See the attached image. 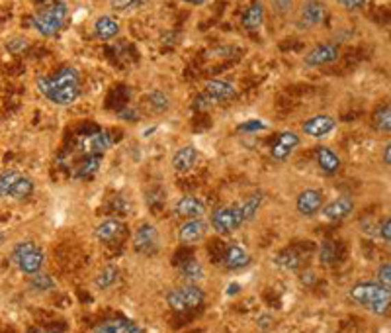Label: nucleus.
Returning a JSON list of instances; mask_svg holds the SVG:
<instances>
[{
  "mask_svg": "<svg viewBox=\"0 0 391 333\" xmlns=\"http://www.w3.org/2000/svg\"><path fill=\"white\" fill-rule=\"evenodd\" d=\"M38 88L43 97L57 106H68L81 97V77L73 67H61L51 77L38 79Z\"/></svg>",
  "mask_w": 391,
  "mask_h": 333,
  "instance_id": "nucleus-1",
  "label": "nucleus"
},
{
  "mask_svg": "<svg viewBox=\"0 0 391 333\" xmlns=\"http://www.w3.org/2000/svg\"><path fill=\"white\" fill-rule=\"evenodd\" d=\"M349 296L354 304L364 308L374 316H386L390 312L391 288L381 286L379 282H370V280L358 282L352 286Z\"/></svg>",
  "mask_w": 391,
  "mask_h": 333,
  "instance_id": "nucleus-2",
  "label": "nucleus"
},
{
  "mask_svg": "<svg viewBox=\"0 0 391 333\" xmlns=\"http://www.w3.org/2000/svg\"><path fill=\"white\" fill-rule=\"evenodd\" d=\"M67 4H65L63 0H55L47 8L38 10V12L34 14L31 26L38 29L41 36L49 38V36H55L59 29L63 28V24H65V20H67Z\"/></svg>",
  "mask_w": 391,
  "mask_h": 333,
  "instance_id": "nucleus-3",
  "label": "nucleus"
},
{
  "mask_svg": "<svg viewBox=\"0 0 391 333\" xmlns=\"http://www.w3.org/2000/svg\"><path fill=\"white\" fill-rule=\"evenodd\" d=\"M43 259H45L43 249L34 241H20V243L14 245L12 261L18 267V271L24 273V275L34 277V275L41 273Z\"/></svg>",
  "mask_w": 391,
  "mask_h": 333,
  "instance_id": "nucleus-4",
  "label": "nucleus"
},
{
  "mask_svg": "<svg viewBox=\"0 0 391 333\" xmlns=\"http://www.w3.org/2000/svg\"><path fill=\"white\" fill-rule=\"evenodd\" d=\"M34 195V181L18 173V171H2L0 173V198L26 200Z\"/></svg>",
  "mask_w": 391,
  "mask_h": 333,
  "instance_id": "nucleus-5",
  "label": "nucleus"
},
{
  "mask_svg": "<svg viewBox=\"0 0 391 333\" xmlns=\"http://www.w3.org/2000/svg\"><path fill=\"white\" fill-rule=\"evenodd\" d=\"M203 302V292L200 286L196 284H182V286H176L173 291L166 292V304L171 306L175 312H190V310H196L198 306H202Z\"/></svg>",
  "mask_w": 391,
  "mask_h": 333,
  "instance_id": "nucleus-6",
  "label": "nucleus"
},
{
  "mask_svg": "<svg viewBox=\"0 0 391 333\" xmlns=\"http://www.w3.org/2000/svg\"><path fill=\"white\" fill-rule=\"evenodd\" d=\"M244 223L243 212L239 208V204L233 206H221L212 212V227L217 234H231L235 230H239Z\"/></svg>",
  "mask_w": 391,
  "mask_h": 333,
  "instance_id": "nucleus-7",
  "label": "nucleus"
},
{
  "mask_svg": "<svg viewBox=\"0 0 391 333\" xmlns=\"http://www.w3.org/2000/svg\"><path fill=\"white\" fill-rule=\"evenodd\" d=\"M329 16V8L323 0H303L297 8V20L305 28L321 26Z\"/></svg>",
  "mask_w": 391,
  "mask_h": 333,
  "instance_id": "nucleus-8",
  "label": "nucleus"
},
{
  "mask_svg": "<svg viewBox=\"0 0 391 333\" xmlns=\"http://www.w3.org/2000/svg\"><path fill=\"white\" fill-rule=\"evenodd\" d=\"M340 56V49H338L337 43L323 42L313 45L310 51L303 57V63L307 67H325V65H331L335 63Z\"/></svg>",
  "mask_w": 391,
  "mask_h": 333,
  "instance_id": "nucleus-9",
  "label": "nucleus"
},
{
  "mask_svg": "<svg viewBox=\"0 0 391 333\" xmlns=\"http://www.w3.org/2000/svg\"><path fill=\"white\" fill-rule=\"evenodd\" d=\"M110 145H112V139L106 132H90V134L79 136V139H77V147L84 157L104 155V151L110 149Z\"/></svg>",
  "mask_w": 391,
  "mask_h": 333,
  "instance_id": "nucleus-10",
  "label": "nucleus"
},
{
  "mask_svg": "<svg viewBox=\"0 0 391 333\" xmlns=\"http://www.w3.org/2000/svg\"><path fill=\"white\" fill-rule=\"evenodd\" d=\"M335 127H337V120H335L333 116H329V114H317V116L307 118V120L301 124V132L313 139H321L325 138V136H329Z\"/></svg>",
  "mask_w": 391,
  "mask_h": 333,
  "instance_id": "nucleus-11",
  "label": "nucleus"
},
{
  "mask_svg": "<svg viewBox=\"0 0 391 333\" xmlns=\"http://www.w3.org/2000/svg\"><path fill=\"white\" fill-rule=\"evenodd\" d=\"M354 210V200L351 196H338L335 200H331L329 204L321 206V216L325 220H331V222H338V220H344L349 218Z\"/></svg>",
  "mask_w": 391,
  "mask_h": 333,
  "instance_id": "nucleus-12",
  "label": "nucleus"
},
{
  "mask_svg": "<svg viewBox=\"0 0 391 333\" xmlns=\"http://www.w3.org/2000/svg\"><path fill=\"white\" fill-rule=\"evenodd\" d=\"M157 243H159V234H157V227H155V225L141 223V225L135 230V251H139V253H153V251L157 249Z\"/></svg>",
  "mask_w": 391,
  "mask_h": 333,
  "instance_id": "nucleus-13",
  "label": "nucleus"
},
{
  "mask_svg": "<svg viewBox=\"0 0 391 333\" xmlns=\"http://www.w3.org/2000/svg\"><path fill=\"white\" fill-rule=\"evenodd\" d=\"M297 147H299V136L296 132H282L278 138L274 139V143L270 147V155L278 161H283L296 151Z\"/></svg>",
  "mask_w": 391,
  "mask_h": 333,
  "instance_id": "nucleus-14",
  "label": "nucleus"
},
{
  "mask_svg": "<svg viewBox=\"0 0 391 333\" xmlns=\"http://www.w3.org/2000/svg\"><path fill=\"white\" fill-rule=\"evenodd\" d=\"M323 206V195L321 190L315 188H305L301 190L296 198V208L301 216H315Z\"/></svg>",
  "mask_w": 391,
  "mask_h": 333,
  "instance_id": "nucleus-15",
  "label": "nucleus"
},
{
  "mask_svg": "<svg viewBox=\"0 0 391 333\" xmlns=\"http://www.w3.org/2000/svg\"><path fill=\"white\" fill-rule=\"evenodd\" d=\"M175 212L178 216L188 218V220L190 218H202L203 214H205V204L198 196H180L175 202Z\"/></svg>",
  "mask_w": 391,
  "mask_h": 333,
  "instance_id": "nucleus-16",
  "label": "nucleus"
},
{
  "mask_svg": "<svg viewBox=\"0 0 391 333\" xmlns=\"http://www.w3.org/2000/svg\"><path fill=\"white\" fill-rule=\"evenodd\" d=\"M123 234H125V225L120 220H104L102 223H98L94 230V236L100 243H114L122 239Z\"/></svg>",
  "mask_w": 391,
  "mask_h": 333,
  "instance_id": "nucleus-17",
  "label": "nucleus"
},
{
  "mask_svg": "<svg viewBox=\"0 0 391 333\" xmlns=\"http://www.w3.org/2000/svg\"><path fill=\"white\" fill-rule=\"evenodd\" d=\"M207 232V223L202 218H190L188 222H184L178 230V239L182 243H196L200 241Z\"/></svg>",
  "mask_w": 391,
  "mask_h": 333,
  "instance_id": "nucleus-18",
  "label": "nucleus"
},
{
  "mask_svg": "<svg viewBox=\"0 0 391 333\" xmlns=\"http://www.w3.org/2000/svg\"><path fill=\"white\" fill-rule=\"evenodd\" d=\"M92 34H94L96 40H102V42L114 40L120 34V22L114 16H100L92 24Z\"/></svg>",
  "mask_w": 391,
  "mask_h": 333,
  "instance_id": "nucleus-19",
  "label": "nucleus"
},
{
  "mask_svg": "<svg viewBox=\"0 0 391 333\" xmlns=\"http://www.w3.org/2000/svg\"><path fill=\"white\" fill-rule=\"evenodd\" d=\"M200 159V153L194 145H184V147H178L173 155V169L178 173H186L190 169H194V165L198 163Z\"/></svg>",
  "mask_w": 391,
  "mask_h": 333,
  "instance_id": "nucleus-20",
  "label": "nucleus"
},
{
  "mask_svg": "<svg viewBox=\"0 0 391 333\" xmlns=\"http://www.w3.org/2000/svg\"><path fill=\"white\" fill-rule=\"evenodd\" d=\"M205 95L212 98L214 102H227V100H233V98L237 97V90L227 81L214 79V81L205 83Z\"/></svg>",
  "mask_w": 391,
  "mask_h": 333,
  "instance_id": "nucleus-21",
  "label": "nucleus"
},
{
  "mask_svg": "<svg viewBox=\"0 0 391 333\" xmlns=\"http://www.w3.org/2000/svg\"><path fill=\"white\" fill-rule=\"evenodd\" d=\"M315 159H317V165L325 175H335L340 169V157H338L335 149H331L327 145H321V147L315 149Z\"/></svg>",
  "mask_w": 391,
  "mask_h": 333,
  "instance_id": "nucleus-22",
  "label": "nucleus"
},
{
  "mask_svg": "<svg viewBox=\"0 0 391 333\" xmlns=\"http://www.w3.org/2000/svg\"><path fill=\"white\" fill-rule=\"evenodd\" d=\"M264 24V2L255 0L243 14V28L249 32H258Z\"/></svg>",
  "mask_w": 391,
  "mask_h": 333,
  "instance_id": "nucleus-23",
  "label": "nucleus"
},
{
  "mask_svg": "<svg viewBox=\"0 0 391 333\" xmlns=\"http://www.w3.org/2000/svg\"><path fill=\"white\" fill-rule=\"evenodd\" d=\"M92 333H143V332H141V328H139L135 321H129V319H110V321H104V323L96 325Z\"/></svg>",
  "mask_w": 391,
  "mask_h": 333,
  "instance_id": "nucleus-24",
  "label": "nucleus"
},
{
  "mask_svg": "<svg viewBox=\"0 0 391 333\" xmlns=\"http://www.w3.org/2000/svg\"><path fill=\"white\" fill-rule=\"evenodd\" d=\"M102 166V155H88L84 157L81 163H77L73 169V177L75 179H90Z\"/></svg>",
  "mask_w": 391,
  "mask_h": 333,
  "instance_id": "nucleus-25",
  "label": "nucleus"
},
{
  "mask_svg": "<svg viewBox=\"0 0 391 333\" xmlns=\"http://www.w3.org/2000/svg\"><path fill=\"white\" fill-rule=\"evenodd\" d=\"M251 261V257H249V253L241 247V245H235V243H231L227 245V249H225V255H223V264L231 269V271H235V269H243L247 267Z\"/></svg>",
  "mask_w": 391,
  "mask_h": 333,
  "instance_id": "nucleus-26",
  "label": "nucleus"
},
{
  "mask_svg": "<svg viewBox=\"0 0 391 333\" xmlns=\"http://www.w3.org/2000/svg\"><path fill=\"white\" fill-rule=\"evenodd\" d=\"M372 125L378 130L379 134H390L391 132V106L383 104L372 116Z\"/></svg>",
  "mask_w": 391,
  "mask_h": 333,
  "instance_id": "nucleus-27",
  "label": "nucleus"
},
{
  "mask_svg": "<svg viewBox=\"0 0 391 333\" xmlns=\"http://www.w3.org/2000/svg\"><path fill=\"white\" fill-rule=\"evenodd\" d=\"M118 277H120V271H118L114 264H108V267H104V269L98 273L94 282L100 291H108L110 286H114V284L118 282Z\"/></svg>",
  "mask_w": 391,
  "mask_h": 333,
  "instance_id": "nucleus-28",
  "label": "nucleus"
},
{
  "mask_svg": "<svg viewBox=\"0 0 391 333\" xmlns=\"http://www.w3.org/2000/svg\"><path fill=\"white\" fill-rule=\"evenodd\" d=\"M180 273L184 275V278H188L190 282H198V280H202L203 278V267L202 263L198 261V259H186L184 263L180 264Z\"/></svg>",
  "mask_w": 391,
  "mask_h": 333,
  "instance_id": "nucleus-29",
  "label": "nucleus"
},
{
  "mask_svg": "<svg viewBox=\"0 0 391 333\" xmlns=\"http://www.w3.org/2000/svg\"><path fill=\"white\" fill-rule=\"evenodd\" d=\"M260 204H262V195L247 196L243 202L239 204V208L243 212L244 222H249V220H253L257 216L258 210H260Z\"/></svg>",
  "mask_w": 391,
  "mask_h": 333,
  "instance_id": "nucleus-30",
  "label": "nucleus"
},
{
  "mask_svg": "<svg viewBox=\"0 0 391 333\" xmlns=\"http://www.w3.org/2000/svg\"><path fill=\"white\" fill-rule=\"evenodd\" d=\"M147 98H149V102H151V108H153V110L164 112L171 108V98L166 97L162 90H153Z\"/></svg>",
  "mask_w": 391,
  "mask_h": 333,
  "instance_id": "nucleus-31",
  "label": "nucleus"
},
{
  "mask_svg": "<svg viewBox=\"0 0 391 333\" xmlns=\"http://www.w3.org/2000/svg\"><path fill=\"white\" fill-rule=\"evenodd\" d=\"M274 261H276V264L283 267V269H296L297 264H299V259H297V255L294 251H283Z\"/></svg>",
  "mask_w": 391,
  "mask_h": 333,
  "instance_id": "nucleus-32",
  "label": "nucleus"
},
{
  "mask_svg": "<svg viewBox=\"0 0 391 333\" xmlns=\"http://www.w3.org/2000/svg\"><path fill=\"white\" fill-rule=\"evenodd\" d=\"M53 286H55L53 280L47 277V275H43V273H38V275H34V277H31V288H36V291H40V292L51 291Z\"/></svg>",
  "mask_w": 391,
  "mask_h": 333,
  "instance_id": "nucleus-33",
  "label": "nucleus"
},
{
  "mask_svg": "<svg viewBox=\"0 0 391 333\" xmlns=\"http://www.w3.org/2000/svg\"><path fill=\"white\" fill-rule=\"evenodd\" d=\"M272 8L280 16L292 14L296 10V0H272Z\"/></svg>",
  "mask_w": 391,
  "mask_h": 333,
  "instance_id": "nucleus-34",
  "label": "nucleus"
},
{
  "mask_svg": "<svg viewBox=\"0 0 391 333\" xmlns=\"http://www.w3.org/2000/svg\"><path fill=\"white\" fill-rule=\"evenodd\" d=\"M145 0H110L112 8L118 10V12H127V10H134L137 6H141Z\"/></svg>",
  "mask_w": 391,
  "mask_h": 333,
  "instance_id": "nucleus-35",
  "label": "nucleus"
},
{
  "mask_svg": "<svg viewBox=\"0 0 391 333\" xmlns=\"http://www.w3.org/2000/svg\"><path fill=\"white\" fill-rule=\"evenodd\" d=\"M319 257H321V261H323V263H333V261H335V259H337V249H335V245H333V243H329V241H327V243H323V245H321V251H319Z\"/></svg>",
  "mask_w": 391,
  "mask_h": 333,
  "instance_id": "nucleus-36",
  "label": "nucleus"
},
{
  "mask_svg": "<svg viewBox=\"0 0 391 333\" xmlns=\"http://www.w3.org/2000/svg\"><path fill=\"white\" fill-rule=\"evenodd\" d=\"M268 125L264 124L262 120H247L243 124H239V132H244V134H251V132H260V130H266Z\"/></svg>",
  "mask_w": 391,
  "mask_h": 333,
  "instance_id": "nucleus-37",
  "label": "nucleus"
},
{
  "mask_svg": "<svg viewBox=\"0 0 391 333\" xmlns=\"http://www.w3.org/2000/svg\"><path fill=\"white\" fill-rule=\"evenodd\" d=\"M381 286H386V288H391V264L390 263H383L381 267L378 269V280Z\"/></svg>",
  "mask_w": 391,
  "mask_h": 333,
  "instance_id": "nucleus-38",
  "label": "nucleus"
},
{
  "mask_svg": "<svg viewBox=\"0 0 391 333\" xmlns=\"http://www.w3.org/2000/svg\"><path fill=\"white\" fill-rule=\"evenodd\" d=\"M27 47H29V42L26 38H12L10 42L6 43V49L12 51V53H22V51H26Z\"/></svg>",
  "mask_w": 391,
  "mask_h": 333,
  "instance_id": "nucleus-39",
  "label": "nucleus"
},
{
  "mask_svg": "<svg viewBox=\"0 0 391 333\" xmlns=\"http://www.w3.org/2000/svg\"><path fill=\"white\" fill-rule=\"evenodd\" d=\"M368 0H337V4L340 8L349 10V12H356L360 8H364V4Z\"/></svg>",
  "mask_w": 391,
  "mask_h": 333,
  "instance_id": "nucleus-40",
  "label": "nucleus"
},
{
  "mask_svg": "<svg viewBox=\"0 0 391 333\" xmlns=\"http://www.w3.org/2000/svg\"><path fill=\"white\" fill-rule=\"evenodd\" d=\"M379 236H381V239L386 241V243H390L391 241V218L388 216L383 222H381V225H379Z\"/></svg>",
  "mask_w": 391,
  "mask_h": 333,
  "instance_id": "nucleus-41",
  "label": "nucleus"
},
{
  "mask_svg": "<svg viewBox=\"0 0 391 333\" xmlns=\"http://www.w3.org/2000/svg\"><path fill=\"white\" fill-rule=\"evenodd\" d=\"M214 104H216V102L207 97L205 92H203L202 97L196 98V102H194V108H198V110H205V108H210V106H214Z\"/></svg>",
  "mask_w": 391,
  "mask_h": 333,
  "instance_id": "nucleus-42",
  "label": "nucleus"
},
{
  "mask_svg": "<svg viewBox=\"0 0 391 333\" xmlns=\"http://www.w3.org/2000/svg\"><path fill=\"white\" fill-rule=\"evenodd\" d=\"M381 159H383V165L390 166L391 165V143L388 141L386 147H383V153H381Z\"/></svg>",
  "mask_w": 391,
  "mask_h": 333,
  "instance_id": "nucleus-43",
  "label": "nucleus"
},
{
  "mask_svg": "<svg viewBox=\"0 0 391 333\" xmlns=\"http://www.w3.org/2000/svg\"><path fill=\"white\" fill-rule=\"evenodd\" d=\"M182 2H186V4H192V6H200V4H203L205 0H182Z\"/></svg>",
  "mask_w": 391,
  "mask_h": 333,
  "instance_id": "nucleus-44",
  "label": "nucleus"
},
{
  "mask_svg": "<svg viewBox=\"0 0 391 333\" xmlns=\"http://www.w3.org/2000/svg\"><path fill=\"white\" fill-rule=\"evenodd\" d=\"M237 291H239V284H231L227 288V294H237Z\"/></svg>",
  "mask_w": 391,
  "mask_h": 333,
  "instance_id": "nucleus-45",
  "label": "nucleus"
},
{
  "mask_svg": "<svg viewBox=\"0 0 391 333\" xmlns=\"http://www.w3.org/2000/svg\"><path fill=\"white\" fill-rule=\"evenodd\" d=\"M2 243H4V234L0 232V245H2Z\"/></svg>",
  "mask_w": 391,
  "mask_h": 333,
  "instance_id": "nucleus-46",
  "label": "nucleus"
},
{
  "mask_svg": "<svg viewBox=\"0 0 391 333\" xmlns=\"http://www.w3.org/2000/svg\"><path fill=\"white\" fill-rule=\"evenodd\" d=\"M36 333H51V332H36Z\"/></svg>",
  "mask_w": 391,
  "mask_h": 333,
  "instance_id": "nucleus-47",
  "label": "nucleus"
}]
</instances>
